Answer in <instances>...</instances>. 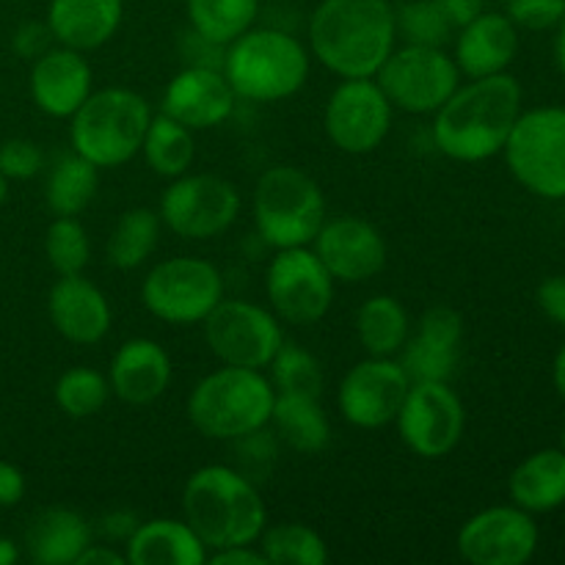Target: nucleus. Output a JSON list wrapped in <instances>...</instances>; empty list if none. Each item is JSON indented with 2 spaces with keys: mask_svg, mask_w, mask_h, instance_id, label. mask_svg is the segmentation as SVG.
<instances>
[{
  "mask_svg": "<svg viewBox=\"0 0 565 565\" xmlns=\"http://www.w3.org/2000/svg\"><path fill=\"white\" fill-rule=\"evenodd\" d=\"M519 114L522 86L516 77L508 72L472 77L434 114V141L450 160L480 163L505 149Z\"/></svg>",
  "mask_w": 565,
  "mask_h": 565,
  "instance_id": "obj_1",
  "label": "nucleus"
},
{
  "mask_svg": "<svg viewBox=\"0 0 565 565\" xmlns=\"http://www.w3.org/2000/svg\"><path fill=\"white\" fill-rule=\"evenodd\" d=\"M397 42L390 0H323L309 17V55L345 77H375Z\"/></svg>",
  "mask_w": 565,
  "mask_h": 565,
  "instance_id": "obj_2",
  "label": "nucleus"
},
{
  "mask_svg": "<svg viewBox=\"0 0 565 565\" xmlns=\"http://www.w3.org/2000/svg\"><path fill=\"white\" fill-rule=\"evenodd\" d=\"M182 513L207 552L257 544L268 527V511L254 480L224 463H210L188 478Z\"/></svg>",
  "mask_w": 565,
  "mask_h": 565,
  "instance_id": "obj_3",
  "label": "nucleus"
},
{
  "mask_svg": "<svg viewBox=\"0 0 565 565\" xmlns=\"http://www.w3.org/2000/svg\"><path fill=\"white\" fill-rule=\"evenodd\" d=\"M312 55L292 33L279 28H248L226 44L221 72L232 92L252 103H279L303 88Z\"/></svg>",
  "mask_w": 565,
  "mask_h": 565,
  "instance_id": "obj_4",
  "label": "nucleus"
},
{
  "mask_svg": "<svg viewBox=\"0 0 565 565\" xmlns=\"http://www.w3.org/2000/svg\"><path fill=\"white\" fill-rule=\"evenodd\" d=\"M276 390L263 370L230 367L204 375L188 397V419L215 441H241L270 423Z\"/></svg>",
  "mask_w": 565,
  "mask_h": 565,
  "instance_id": "obj_5",
  "label": "nucleus"
},
{
  "mask_svg": "<svg viewBox=\"0 0 565 565\" xmlns=\"http://www.w3.org/2000/svg\"><path fill=\"white\" fill-rule=\"evenodd\" d=\"M70 121L72 152L92 160L97 169H116L141 152L152 110L132 88L110 86L88 94Z\"/></svg>",
  "mask_w": 565,
  "mask_h": 565,
  "instance_id": "obj_6",
  "label": "nucleus"
},
{
  "mask_svg": "<svg viewBox=\"0 0 565 565\" xmlns=\"http://www.w3.org/2000/svg\"><path fill=\"white\" fill-rule=\"evenodd\" d=\"M254 224L268 246H309L326 224V196L296 166H276L254 188Z\"/></svg>",
  "mask_w": 565,
  "mask_h": 565,
  "instance_id": "obj_7",
  "label": "nucleus"
},
{
  "mask_svg": "<svg viewBox=\"0 0 565 565\" xmlns=\"http://www.w3.org/2000/svg\"><path fill=\"white\" fill-rule=\"evenodd\" d=\"M502 152L519 185L552 202L565 199V108L519 114Z\"/></svg>",
  "mask_w": 565,
  "mask_h": 565,
  "instance_id": "obj_8",
  "label": "nucleus"
},
{
  "mask_svg": "<svg viewBox=\"0 0 565 565\" xmlns=\"http://www.w3.org/2000/svg\"><path fill=\"white\" fill-rule=\"evenodd\" d=\"M224 298V276L199 257H171L154 265L141 285V301L152 318L171 326L204 323Z\"/></svg>",
  "mask_w": 565,
  "mask_h": 565,
  "instance_id": "obj_9",
  "label": "nucleus"
},
{
  "mask_svg": "<svg viewBox=\"0 0 565 565\" xmlns=\"http://www.w3.org/2000/svg\"><path fill=\"white\" fill-rule=\"evenodd\" d=\"M375 83L386 94L392 108L425 116L436 114L461 86V72L456 58L441 47L406 44L392 50L390 58L375 72Z\"/></svg>",
  "mask_w": 565,
  "mask_h": 565,
  "instance_id": "obj_10",
  "label": "nucleus"
},
{
  "mask_svg": "<svg viewBox=\"0 0 565 565\" xmlns=\"http://www.w3.org/2000/svg\"><path fill=\"white\" fill-rule=\"evenodd\" d=\"M241 213V193L215 174H182L160 199V221L182 241H213L224 235Z\"/></svg>",
  "mask_w": 565,
  "mask_h": 565,
  "instance_id": "obj_11",
  "label": "nucleus"
},
{
  "mask_svg": "<svg viewBox=\"0 0 565 565\" xmlns=\"http://www.w3.org/2000/svg\"><path fill=\"white\" fill-rule=\"evenodd\" d=\"M204 340L221 364L265 370L281 348L279 318L252 301L221 298L204 318Z\"/></svg>",
  "mask_w": 565,
  "mask_h": 565,
  "instance_id": "obj_12",
  "label": "nucleus"
},
{
  "mask_svg": "<svg viewBox=\"0 0 565 565\" xmlns=\"http://www.w3.org/2000/svg\"><path fill=\"white\" fill-rule=\"evenodd\" d=\"M265 292L276 318L292 326H312L331 309L334 279L312 248H276L265 274Z\"/></svg>",
  "mask_w": 565,
  "mask_h": 565,
  "instance_id": "obj_13",
  "label": "nucleus"
},
{
  "mask_svg": "<svg viewBox=\"0 0 565 565\" xmlns=\"http://www.w3.org/2000/svg\"><path fill=\"white\" fill-rule=\"evenodd\" d=\"M397 434L425 461L450 456L463 436L467 412L450 381H417L397 412Z\"/></svg>",
  "mask_w": 565,
  "mask_h": 565,
  "instance_id": "obj_14",
  "label": "nucleus"
},
{
  "mask_svg": "<svg viewBox=\"0 0 565 565\" xmlns=\"http://www.w3.org/2000/svg\"><path fill=\"white\" fill-rule=\"evenodd\" d=\"M392 103L375 77H345L326 103V132L345 154H370L392 130Z\"/></svg>",
  "mask_w": 565,
  "mask_h": 565,
  "instance_id": "obj_15",
  "label": "nucleus"
},
{
  "mask_svg": "<svg viewBox=\"0 0 565 565\" xmlns=\"http://www.w3.org/2000/svg\"><path fill=\"white\" fill-rule=\"evenodd\" d=\"M412 390V379L401 362L386 356H367L348 370L337 392L340 414L364 430L386 428L397 419L403 401Z\"/></svg>",
  "mask_w": 565,
  "mask_h": 565,
  "instance_id": "obj_16",
  "label": "nucleus"
},
{
  "mask_svg": "<svg viewBox=\"0 0 565 565\" xmlns=\"http://www.w3.org/2000/svg\"><path fill=\"white\" fill-rule=\"evenodd\" d=\"M539 550V527L519 505L475 513L458 530V555L472 565H524Z\"/></svg>",
  "mask_w": 565,
  "mask_h": 565,
  "instance_id": "obj_17",
  "label": "nucleus"
},
{
  "mask_svg": "<svg viewBox=\"0 0 565 565\" xmlns=\"http://www.w3.org/2000/svg\"><path fill=\"white\" fill-rule=\"evenodd\" d=\"M312 243V252L318 254V259L326 265L334 281L362 285V281L381 274L386 265L384 235H381L379 226L356 218V215L326 221Z\"/></svg>",
  "mask_w": 565,
  "mask_h": 565,
  "instance_id": "obj_18",
  "label": "nucleus"
},
{
  "mask_svg": "<svg viewBox=\"0 0 565 565\" xmlns=\"http://www.w3.org/2000/svg\"><path fill=\"white\" fill-rule=\"evenodd\" d=\"M237 94L218 66L193 64L169 81L160 103V114L171 116L188 130H210L232 116Z\"/></svg>",
  "mask_w": 565,
  "mask_h": 565,
  "instance_id": "obj_19",
  "label": "nucleus"
},
{
  "mask_svg": "<svg viewBox=\"0 0 565 565\" xmlns=\"http://www.w3.org/2000/svg\"><path fill=\"white\" fill-rule=\"evenodd\" d=\"M92 86L94 72L81 50L58 44L33 58L31 97L36 108L53 119H72V114L92 94Z\"/></svg>",
  "mask_w": 565,
  "mask_h": 565,
  "instance_id": "obj_20",
  "label": "nucleus"
},
{
  "mask_svg": "<svg viewBox=\"0 0 565 565\" xmlns=\"http://www.w3.org/2000/svg\"><path fill=\"white\" fill-rule=\"evenodd\" d=\"M463 340V320L450 307H430L419 318L417 337H408L401 364L412 384L417 381H450L458 367Z\"/></svg>",
  "mask_w": 565,
  "mask_h": 565,
  "instance_id": "obj_21",
  "label": "nucleus"
},
{
  "mask_svg": "<svg viewBox=\"0 0 565 565\" xmlns=\"http://www.w3.org/2000/svg\"><path fill=\"white\" fill-rule=\"evenodd\" d=\"M50 323L75 345H97L110 331V303L83 274L58 276L47 298Z\"/></svg>",
  "mask_w": 565,
  "mask_h": 565,
  "instance_id": "obj_22",
  "label": "nucleus"
},
{
  "mask_svg": "<svg viewBox=\"0 0 565 565\" xmlns=\"http://www.w3.org/2000/svg\"><path fill=\"white\" fill-rule=\"evenodd\" d=\"M171 375H174V367L166 348L149 337H136V340H127L110 359L108 384L121 403L147 406L163 397Z\"/></svg>",
  "mask_w": 565,
  "mask_h": 565,
  "instance_id": "obj_23",
  "label": "nucleus"
},
{
  "mask_svg": "<svg viewBox=\"0 0 565 565\" xmlns=\"http://www.w3.org/2000/svg\"><path fill=\"white\" fill-rule=\"evenodd\" d=\"M456 64L461 75L489 77L500 75L513 64L519 53V31L508 14H478L472 22L458 28Z\"/></svg>",
  "mask_w": 565,
  "mask_h": 565,
  "instance_id": "obj_24",
  "label": "nucleus"
},
{
  "mask_svg": "<svg viewBox=\"0 0 565 565\" xmlns=\"http://www.w3.org/2000/svg\"><path fill=\"white\" fill-rule=\"evenodd\" d=\"M125 20V0H50L47 28L64 47L99 50Z\"/></svg>",
  "mask_w": 565,
  "mask_h": 565,
  "instance_id": "obj_25",
  "label": "nucleus"
},
{
  "mask_svg": "<svg viewBox=\"0 0 565 565\" xmlns=\"http://www.w3.org/2000/svg\"><path fill=\"white\" fill-rule=\"evenodd\" d=\"M125 555L132 565H204L210 552L185 519H152L136 524Z\"/></svg>",
  "mask_w": 565,
  "mask_h": 565,
  "instance_id": "obj_26",
  "label": "nucleus"
},
{
  "mask_svg": "<svg viewBox=\"0 0 565 565\" xmlns=\"http://www.w3.org/2000/svg\"><path fill=\"white\" fill-rule=\"evenodd\" d=\"M28 555L39 565H77V557L92 544V527L70 508H47L25 533Z\"/></svg>",
  "mask_w": 565,
  "mask_h": 565,
  "instance_id": "obj_27",
  "label": "nucleus"
},
{
  "mask_svg": "<svg viewBox=\"0 0 565 565\" xmlns=\"http://www.w3.org/2000/svg\"><path fill=\"white\" fill-rule=\"evenodd\" d=\"M513 505L527 513H546L565 505V450H541L524 458L511 475Z\"/></svg>",
  "mask_w": 565,
  "mask_h": 565,
  "instance_id": "obj_28",
  "label": "nucleus"
},
{
  "mask_svg": "<svg viewBox=\"0 0 565 565\" xmlns=\"http://www.w3.org/2000/svg\"><path fill=\"white\" fill-rule=\"evenodd\" d=\"M268 425H274L287 447H292L296 452H307V456L326 450L331 439V425L320 406V397L276 392Z\"/></svg>",
  "mask_w": 565,
  "mask_h": 565,
  "instance_id": "obj_29",
  "label": "nucleus"
},
{
  "mask_svg": "<svg viewBox=\"0 0 565 565\" xmlns=\"http://www.w3.org/2000/svg\"><path fill=\"white\" fill-rule=\"evenodd\" d=\"M356 334L367 356L395 359L412 334L406 307L392 296H373L359 307Z\"/></svg>",
  "mask_w": 565,
  "mask_h": 565,
  "instance_id": "obj_30",
  "label": "nucleus"
},
{
  "mask_svg": "<svg viewBox=\"0 0 565 565\" xmlns=\"http://www.w3.org/2000/svg\"><path fill=\"white\" fill-rule=\"evenodd\" d=\"M141 154L154 174L166 177V180H177V177L188 174L193 160H196V138L185 125H180L171 116L158 114L149 121Z\"/></svg>",
  "mask_w": 565,
  "mask_h": 565,
  "instance_id": "obj_31",
  "label": "nucleus"
},
{
  "mask_svg": "<svg viewBox=\"0 0 565 565\" xmlns=\"http://www.w3.org/2000/svg\"><path fill=\"white\" fill-rule=\"evenodd\" d=\"M99 188V169L77 152L53 163L44 185V199L53 215H81L94 202Z\"/></svg>",
  "mask_w": 565,
  "mask_h": 565,
  "instance_id": "obj_32",
  "label": "nucleus"
},
{
  "mask_svg": "<svg viewBox=\"0 0 565 565\" xmlns=\"http://www.w3.org/2000/svg\"><path fill=\"white\" fill-rule=\"evenodd\" d=\"M160 230H163V221L154 210L132 207L121 213V218L110 230L108 246H105L108 263L119 270L141 268L158 248Z\"/></svg>",
  "mask_w": 565,
  "mask_h": 565,
  "instance_id": "obj_33",
  "label": "nucleus"
},
{
  "mask_svg": "<svg viewBox=\"0 0 565 565\" xmlns=\"http://www.w3.org/2000/svg\"><path fill=\"white\" fill-rule=\"evenodd\" d=\"M188 22L204 42L226 47L254 28L259 0H185Z\"/></svg>",
  "mask_w": 565,
  "mask_h": 565,
  "instance_id": "obj_34",
  "label": "nucleus"
},
{
  "mask_svg": "<svg viewBox=\"0 0 565 565\" xmlns=\"http://www.w3.org/2000/svg\"><path fill=\"white\" fill-rule=\"evenodd\" d=\"M257 546L268 565H323L329 561V546L307 524H276L265 527Z\"/></svg>",
  "mask_w": 565,
  "mask_h": 565,
  "instance_id": "obj_35",
  "label": "nucleus"
},
{
  "mask_svg": "<svg viewBox=\"0 0 565 565\" xmlns=\"http://www.w3.org/2000/svg\"><path fill=\"white\" fill-rule=\"evenodd\" d=\"M108 379L94 367H72L55 381V403L72 419H88L99 414L108 403Z\"/></svg>",
  "mask_w": 565,
  "mask_h": 565,
  "instance_id": "obj_36",
  "label": "nucleus"
},
{
  "mask_svg": "<svg viewBox=\"0 0 565 565\" xmlns=\"http://www.w3.org/2000/svg\"><path fill=\"white\" fill-rule=\"evenodd\" d=\"M270 384L276 392H287V395H307L320 397L323 395V367L318 359L303 348L292 345V342H281L276 356L270 359Z\"/></svg>",
  "mask_w": 565,
  "mask_h": 565,
  "instance_id": "obj_37",
  "label": "nucleus"
},
{
  "mask_svg": "<svg viewBox=\"0 0 565 565\" xmlns=\"http://www.w3.org/2000/svg\"><path fill=\"white\" fill-rule=\"evenodd\" d=\"M44 254L58 276L83 274L92 259V241L77 215H55L44 235Z\"/></svg>",
  "mask_w": 565,
  "mask_h": 565,
  "instance_id": "obj_38",
  "label": "nucleus"
},
{
  "mask_svg": "<svg viewBox=\"0 0 565 565\" xmlns=\"http://www.w3.org/2000/svg\"><path fill=\"white\" fill-rule=\"evenodd\" d=\"M395 25L408 44H425V47H441L456 28L450 25L436 0H412L395 11Z\"/></svg>",
  "mask_w": 565,
  "mask_h": 565,
  "instance_id": "obj_39",
  "label": "nucleus"
},
{
  "mask_svg": "<svg viewBox=\"0 0 565 565\" xmlns=\"http://www.w3.org/2000/svg\"><path fill=\"white\" fill-rule=\"evenodd\" d=\"M44 154L28 138H11V141L0 143V174L6 180H31L42 171Z\"/></svg>",
  "mask_w": 565,
  "mask_h": 565,
  "instance_id": "obj_40",
  "label": "nucleus"
},
{
  "mask_svg": "<svg viewBox=\"0 0 565 565\" xmlns=\"http://www.w3.org/2000/svg\"><path fill=\"white\" fill-rule=\"evenodd\" d=\"M565 0H508V20L527 31H546L561 25Z\"/></svg>",
  "mask_w": 565,
  "mask_h": 565,
  "instance_id": "obj_41",
  "label": "nucleus"
},
{
  "mask_svg": "<svg viewBox=\"0 0 565 565\" xmlns=\"http://www.w3.org/2000/svg\"><path fill=\"white\" fill-rule=\"evenodd\" d=\"M539 303L541 309H544L546 318L565 326V274L550 276V279L539 287Z\"/></svg>",
  "mask_w": 565,
  "mask_h": 565,
  "instance_id": "obj_42",
  "label": "nucleus"
},
{
  "mask_svg": "<svg viewBox=\"0 0 565 565\" xmlns=\"http://www.w3.org/2000/svg\"><path fill=\"white\" fill-rule=\"evenodd\" d=\"M50 39H53V33H50L47 25L28 22V25H22L20 31H17L14 47H17V53L25 55V58H39V55L47 50Z\"/></svg>",
  "mask_w": 565,
  "mask_h": 565,
  "instance_id": "obj_43",
  "label": "nucleus"
},
{
  "mask_svg": "<svg viewBox=\"0 0 565 565\" xmlns=\"http://www.w3.org/2000/svg\"><path fill=\"white\" fill-rule=\"evenodd\" d=\"M207 563L213 565H268L263 550L257 544L243 546H226V550H215L207 555Z\"/></svg>",
  "mask_w": 565,
  "mask_h": 565,
  "instance_id": "obj_44",
  "label": "nucleus"
},
{
  "mask_svg": "<svg viewBox=\"0 0 565 565\" xmlns=\"http://www.w3.org/2000/svg\"><path fill=\"white\" fill-rule=\"evenodd\" d=\"M25 497V475L9 461H0V508H14Z\"/></svg>",
  "mask_w": 565,
  "mask_h": 565,
  "instance_id": "obj_45",
  "label": "nucleus"
},
{
  "mask_svg": "<svg viewBox=\"0 0 565 565\" xmlns=\"http://www.w3.org/2000/svg\"><path fill=\"white\" fill-rule=\"evenodd\" d=\"M436 6L450 20L452 28H463L475 17L483 14V0H436Z\"/></svg>",
  "mask_w": 565,
  "mask_h": 565,
  "instance_id": "obj_46",
  "label": "nucleus"
},
{
  "mask_svg": "<svg viewBox=\"0 0 565 565\" xmlns=\"http://www.w3.org/2000/svg\"><path fill=\"white\" fill-rule=\"evenodd\" d=\"M127 555L116 552L114 546H105V544H88L83 550V555L77 557V565H125Z\"/></svg>",
  "mask_w": 565,
  "mask_h": 565,
  "instance_id": "obj_47",
  "label": "nucleus"
},
{
  "mask_svg": "<svg viewBox=\"0 0 565 565\" xmlns=\"http://www.w3.org/2000/svg\"><path fill=\"white\" fill-rule=\"evenodd\" d=\"M555 386L565 401V345L561 348V353H557V359H555Z\"/></svg>",
  "mask_w": 565,
  "mask_h": 565,
  "instance_id": "obj_48",
  "label": "nucleus"
},
{
  "mask_svg": "<svg viewBox=\"0 0 565 565\" xmlns=\"http://www.w3.org/2000/svg\"><path fill=\"white\" fill-rule=\"evenodd\" d=\"M17 561V546L14 541L0 539V565H11Z\"/></svg>",
  "mask_w": 565,
  "mask_h": 565,
  "instance_id": "obj_49",
  "label": "nucleus"
},
{
  "mask_svg": "<svg viewBox=\"0 0 565 565\" xmlns=\"http://www.w3.org/2000/svg\"><path fill=\"white\" fill-rule=\"evenodd\" d=\"M555 55H557V66H561V72L565 75V17L561 20V31H557Z\"/></svg>",
  "mask_w": 565,
  "mask_h": 565,
  "instance_id": "obj_50",
  "label": "nucleus"
},
{
  "mask_svg": "<svg viewBox=\"0 0 565 565\" xmlns=\"http://www.w3.org/2000/svg\"><path fill=\"white\" fill-rule=\"evenodd\" d=\"M6 193H9V185H6V177L0 174V207H3L6 202Z\"/></svg>",
  "mask_w": 565,
  "mask_h": 565,
  "instance_id": "obj_51",
  "label": "nucleus"
},
{
  "mask_svg": "<svg viewBox=\"0 0 565 565\" xmlns=\"http://www.w3.org/2000/svg\"><path fill=\"white\" fill-rule=\"evenodd\" d=\"M563 450H565V428H563Z\"/></svg>",
  "mask_w": 565,
  "mask_h": 565,
  "instance_id": "obj_52",
  "label": "nucleus"
}]
</instances>
